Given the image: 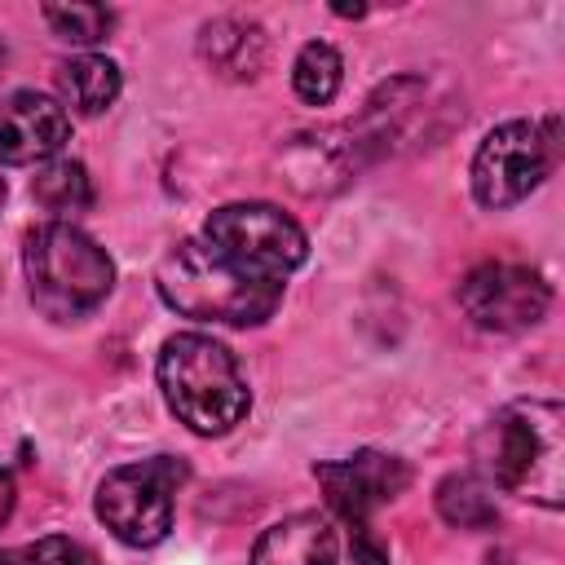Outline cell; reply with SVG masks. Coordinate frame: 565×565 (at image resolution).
I'll use <instances>...</instances> for the list:
<instances>
[{
	"instance_id": "7c38bea8",
	"label": "cell",
	"mask_w": 565,
	"mask_h": 565,
	"mask_svg": "<svg viewBox=\"0 0 565 565\" xmlns=\"http://www.w3.org/2000/svg\"><path fill=\"white\" fill-rule=\"evenodd\" d=\"M199 57L221 79H256L269 57V40L247 18H212L199 31Z\"/></svg>"
},
{
	"instance_id": "ac0fdd59",
	"label": "cell",
	"mask_w": 565,
	"mask_h": 565,
	"mask_svg": "<svg viewBox=\"0 0 565 565\" xmlns=\"http://www.w3.org/2000/svg\"><path fill=\"white\" fill-rule=\"evenodd\" d=\"M0 565H97V552L84 547L79 539L49 534V539H35V543L0 552Z\"/></svg>"
},
{
	"instance_id": "ffe728a7",
	"label": "cell",
	"mask_w": 565,
	"mask_h": 565,
	"mask_svg": "<svg viewBox=\"0 0 565 565\" xmlns=\"http://www.w3.org/2000/svg\"><path fill=\"white\" fill-rule=\"evenodd\" d=\"M13 503H18V486H13V477L0 468V525L13 516Z\"/></svg>"
},
{
	"instance_id": "8fae6325",
	"label": "cell",
	"mask_w": 565,
	"mask_h": 565,
	"mask_svg": "<svg viewBox=\"0 0 565 565\" xmlns=\"http://www.w3.org/2000/svg\"><path fill=\"white\" fill-rule=\"evenodd\" d=\"M252 565H335V534L318 512L282 516L256 539Z\"/></svg>"
},
{
	"instance_id": "e0dca14e",
	"label": "cell",
	"mask_w": 565,
	"mask_h": 565,
	"mask_svg": "<svg viewBox=\"0 0 565 565\" xmlns=\"http://www.w3.org/2000/svg\"><path fill=\"white\" fill-rule=\"evenodd\" d=\"M44 22L71 44H97L110 35L115 13L102 4H44Z\"/></svg>"
},
{
	"instance_id": "44dd1931",
	"label": "cell",
	"mask_w": 565,
	"mask_h": 565,
	"mask_svg": "<svg viewBox=\"0 0 565 565\" xmlns=\"http://www.w3.org/2000/svg\"><path fill=\"white\" fill-rule=\"evenodd\" d=\"M0 203H4V181H0Z\"/></svg>"
},
{
	"instance_id": "d6986e66",
	"label": "cell",
	"mask_w": 565,
	"mask_h": 565,
	"mask_svg": "<svg viewBox=\"0 0 565 565\" xmlns=\"http://www.w3.org/2000/svg\"><path fill=\"white\" fill-rule=\"evenodd\" d=\"M349 547H353L358 565H388V547L375 539V530L371 534H349Z\"/></svg>"
},
{
	"instance_id": "7402d4cb",
	"label": "cell",
	"mask_w": 565,
	"mask_h": 565,
	"mask_svg": "<svg viewBox=\"0 0 565 565\" xmlns=\"http://www.w3.org/2000/svg\"><path fill=\"white\" fill-rule=\"evenodd\" d=\"M0 66H4V49H0Z\"/></svg>"
},
{
	"instance_id": "2e32d148",
	"label": "cell",
	"mask_w": 565,
	"mask_h": 565,
	"mask_svg": "<svg viewBox=\"0 0 565 565\" xmlns=\"http://www.w3.org/2000/svg\"><path fill=\"white\" fill-rule=\"evenodd\" d=\"M340 79H344V62H340V53H335L327 40H309V44L296 53L291 84H296V97H300V102L327 106V102L340 93Z\"/></svg>"
},
{
	"instance_id": "277c9868",
	"label": "cell",
	"mask_w": 565,
	"mask_h": 565,
	"mask_svg": "<svg viewBox=\"0 0 565 565\" xmlns=\"http://www.w3.org/2000/svg\"><path fill=\"white\" fill-rule=\"evenodd\" d=\"M22 269L35 309L53 322H79L115 287V265L106 247H97V238H88L71 221L35 225L22 243Z\"/></svg>"
},
{
	"instance_id": "5b68a950",
	"label": "cell",
	"mask_w": 565,
	"mask_h": 565,
	"mask_svg": "<svg viewBox=\"0 0 565 565\" xmlns=\"http://www.w3.org/2000/svg\"><path fill=\"white\" fill-rule=\"evenodd\" d=\"M181 481H185V463L172 455L119 463L102 477L93 508L119 543L154 547L172 530V499H177Z\"/></svg>"
},
{
	"instance_id": "9a60e30c",
	"label": "cell",
	"mask_w": 565,
	"mask_h": 565,
	"mask_svg": "<svg viewBox=\"0 0 565 565\" xmlns=\"http://www.w3.org/2000/svg\"><path fill=\"white\" fill-rule=\"evenodd\" d=\"M31 194L44 212H53L57 221H71L75 212H84L93 203V181L84 172V163L75 159H57V163H44L31 181Z\"/></svg>"
},
{
	"instance_id": "30bf717a",
	"label": "cell",
	"mask_w": 565,
	"mask_h": 565,
	"mask_svg": "<svg viewBox=\"0 0 565 565\" xmlns=\"http://www.w3.org/2000/svg\"><path fill=\"white\" fill-rule=\"evenodd\" d=\"M66 141H71V119L53 97L31 88L0 97V163L9 168L49 163Z\"/></svg>"
},
{
	"instance_id": "8992f818",
	"label": "cell",
	"mask_w": 565,
	"mask_h": 565,
	"mask_svg": "<svg viewBox=\"0 0 565 565\" xmlns=\"http://www.w3.org/2000/svg\"><path fill=\"white\" fill-rule=\"evenodd\" d=\"M556 159H561L556 115H547L543 124L508 119L494 132H486V141L472 154V194L481 207H512L530 190H539V181L556 168Z\"/></svg>"
},
{
	"instance_id": "52a82bcc",
	"label": "cell",
	"mask_w": 565,
	"mask_h": 565,
	"mask_svg": "<svg viewBox=\"0 0 565 565\" xmlns=\"http://www.w3.org/2000/svg\"><path fill=\"white\" fill-rule=\"evenodd\" d=\"M203 238L230 260L278 282L309 256L305 230L274 203H225L203 221Z\"/></svg>"
},
{
	"instance_id": "7a4b0ae2",
	"label": "cell",
	"mask_w": 565,
	"mask_h": 565,
	"mask_svg": "<svg viewBox=\"0 0 565 565\" xmlns=\"http://www.w3.org/2000/svg\"><path fill=\"white\" fill-rule=\"evenodd\" d=\"M154 287H159L163 305H172L177 313H185L194 322H225V327H256L282 300L278 278H265V274L230 260L207 238L177 243L159 260Z\"/></svg>"
},
{
	"instance_id": "5bb4252c",
	"label": "cell",
	"mask_w": 565,
	"mask_h": 565,
	"mask_svg": "<svg viewBox=\"0 0 565 565\" xmlns=\"http://www.w3.org/2000/svg\"><path fill=\"white\" fill-rule=\"evenodd\" d=\"M494 486L472 477V472H450L441 486H437V512L441 521L459 525V530H490L499 521V508H494Z\"/></svg>"
},
{
	"instance_id": "3957f363",
	"label": "cell",
	"mask_w": 565,
	"mask_h": 565,
	"mask_svg": "<svg viewBox=\"0 0 565 565\" xmlns=\"http://www.w3.org/2000/svg\"><path fill=\"white\" fill-rule=\"evenodd\" d=\"M159 388L168 411L199 437H221L243 424L252 393L234 353L199 331H181L159 349Z\"/></svg>"
},
{
	"instance_id": "6da1fadb",
	"label": "cell",
	"mask_w": 565,
	"mask_h": 565,
	"mask_svg": "<svg viewBox=\"0 0 565 565\" xmlns=\"http://www.w3.org/2000/svg\"><path fill=\"white\" fill-rule=\"evenodd\" d=\"M477 463L490 486L561 508L565 503V411L547 397L508 402L477 433Z\"/></svg>"
},
{
	"instance_id": "ba28073f",
	"label": "cell",
	"mask_w": 565,
	"mask_h": 565,
	"mask_svg": "<svg viewBox=\"0 0 565 565\" xmlns=\"http://www.w3.org/2000/svg\"><path fill=\"white\" fill-rule=\"evenodd\" d=\"M459 305L481 331H525L543 322L552 305V287L530 265L486 260L468 269V278L459 282Z\"/></svg>"
},
{
	"instance_id": "4fadbf2b",
	"label": "cell",
	"mask_w": 565,
	"mask_h": 565,
	"mask_svg": "<svg viewBox=\"0 0 565 565\" xmlns=\"http://www.w3.org/2000/svg\"><path fill=\"white\" fill-rule=\"evenodd\" d=\"M57 88L62 97L79 110V115H102L115 106L119 88H124V75L110 57H97V53H79L71 62L57 66Z\"/></svg>"
},
{
	"instance_id": "9c48e42d",
	"label": "cell",
	"mask_w": 565,
	"mask_h": 565,
	"mask_svg": "<svg viewBox=\"0 0 565 565\" xmlns=\"http://www.w3.org/2000/svg\"><path fill=\"white\" fill-rule=\"evenodd\" d=\"M313 477L327 490L331 512H340V521L349 525V534H371V512L411 486L406 459L384 450H358L349 459L318 463Z\"/></svg>"
}]
</instances>
